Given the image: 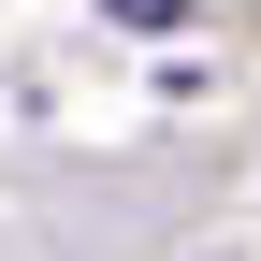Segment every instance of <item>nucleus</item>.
<instances>
[{
  "instance_id": "obj_1",
  "label": "nucleus",
  "mask_w": 261,
  "mask_h": 261,
  "mask_svg": "<svg viewBox=\"0 0 261 261\" xmlns=\"http://www.w3.org/2000/svg\"><path fill=\"white\" fill-rule=\"evenodd\" d=\"M102 15H116V29H174L189 0H102Z\"/></svg>"
}]
</instances>
